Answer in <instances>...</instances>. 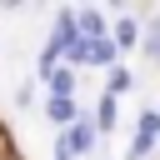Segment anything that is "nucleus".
<instances>
[{
  "label": "nucleus",
  "instance_id": "nucleus-1",
  "mask_svg": "<svg viewBox=\"0 0 160 160\" xmlns=\"http://www.w3.org/2000/svg\"><path fill=\"white\" fill-rule=\"evenodd\" d=\"M60 140L70 145V155H85V150L95 145V125H85V120H80V125H70V130H65Z\"/></svg>",
  "mask_w": 160,
  "mask_h": 160
},
{
  "label": "nucleus",
  "instance_id": "nucleus-2",
  "mask_svg": "<svg viewBox=\"0 0 160 160\" xmlns=\"http://www.w3.org/2000/svg\"><path fill=\"white\" fill-rule=\"evenodd\" d=\"M70 25H80V30H85L80 40H105V35H100V30H105V20H100V10H90V5H85L80 15H70Z\"/></svg>",
  "mask_w": 160,
  "mask_h": 160
},
{
  "label": "nucleus",
  "instance_id": "nucleus-3",
  "mask_svg": "<svg viewBox=\"0 0 160 160\" xmlns=\"http://www.w3.org/2000/svg\"><path fill=\"white\" fill-rule=\"evenodd\" d=\"M50 85H55L60 100H70V90H75V70H50Z\"/></svg>",
  "mask_w": 160,
  "mask_h": 160
},
{
  "label": "nucleus",
  "instance_id": "nucleus-4",
  "mask_svg": "<svg viewBox=\"0 0 160 160\" xmlns=\"http://www.w3.org/2000/svg\"><path fill=\"white\" fill-rule=\"evenodd\" d=\"M50 120H55V125H70V120H75V100H60V95H55V100H50Z\"/></svg>",
  "mask_w": 160,
  "mask_h": 160
},
{
  "label": "nucleus",
  "instance_id": "nucleus-5",
  "mask_svg": "<svg viewBox=\"0 0 160 160\" xmlns=\"http://www.w3.org/2000/svg\"><path fill=\"white\" fill-rule=\"evenodd\" d=\"M145 55H150V60L160 65V20H155V25L145 30Z\"/></svg>",
  "mask_w": 160,
  "mask_h": 160
},
{
  "label": "nucleus",
  "instance_id": "nucleus-6",
  "mask_svg": "<svg viewBox=\"0 0 160 160\" xmlns=\"http://www.w3.org/2000/svg\"><path fill=\"white\" fill-rule=\"evenodd\" d=\"M115 40H120V45H135L140 35H135V25H130V20H120V25H115V35H110V45H115Z\"/></svg>",
  "mask_w": 160,
  "mask_h": 160
},
{
  "label": "nucleus",
  "instance_id": "nucleus-7",
  "mask_svg": "<svg viewBox=\"0 0 160 160\" xmlns=\"http://www.w3.org/2000/svg\"><path fill=\"white\" fill-rule=\"evenodd\" d=\"M125 90H130V75H125V70H110V90H105V95L115 100V95H125Z\"/></svg>",
  "mask_w": 160,
  "mask_h": 160
},
{
  "label": "nucleus",
  "instance_id": "nucleus-8",
  "mask_svg": "<svg viewBox=\"0 0 160 160\" xmlns=\"http://www.w3.org/2000/svg\"><path fill=\"white\" fill-rule=\"evenodd\" d=\"M95 125H100V130H110V125H115V100H110V95L100 100V115H95Z\"/></svg>",
  "mask_w": 160,
  "mask_h": 160
}]
</instances>
